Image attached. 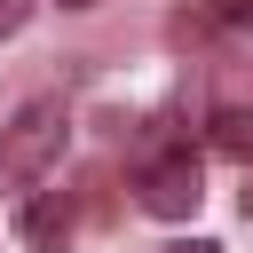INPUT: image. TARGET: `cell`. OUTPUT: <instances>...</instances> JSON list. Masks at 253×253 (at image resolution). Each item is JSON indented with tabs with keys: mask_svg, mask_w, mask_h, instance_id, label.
<instances>
[{
	"mask_svg": "<svg viewBox=\"0 0 253 253\" xmlns=\"http://www.w3.org/2000/svg\"><path fill=\"white\" fill-rule=\"evenodd\" d=\"M63 142H71V119H63V103L55 95H32L8 126H0V190H24V182H40L55 158H63Z\"/></svg>",
	"mask_w": 253,
	"mask_h": 253,
	"instance_id": "6da1fadb",
	"label": "cell"
},
{
	"mask_svg": "<svg viewBox=\"0 0 253 253\" xmlns=\"http://www.w3.org/2000/svg\"><path fill=\"white\" fill-rule=\"evenodd\" d=\"M142 213H158V221H190L198 213V198H206V174H198V158L190 150H166V158H150L142 166Z\"/></svg>",
	"mask_w": 253,
	"mask_h": 253,
	"instance_id": "7a4b0ae2",
	"label": "cell"
},
{
	"mask_svg": "<svg viewBox=\"0 0 253 253\" xmlns=\"http://www.w3.org/2000/svg\"><path fill=\"white\" fill-rule=\"evenodd\" d=\"M16 237H24L32 253H63V245H71V198H63V190L32 198V206L16 213Z\"/></svg>",
	"mask_w": 253,
	"mask_h": 253,
	"instance_id": "3957f363",
	"label": "cell"
},
{
	"mask_svg": "<svg viewBox=\"0 0 253 253\" xmlns=\"http://www.w3.org/2000/svg\"><path fill=\"white\" fill-rule=\"evenodd\" d=\"M213 150L253 158V103H221V111H213Z\"/></svg>",
	"mask_w": 253,
	"mask_h": 253,
	"instance_id": "277c9868",
	"label": "cell"
},
{
	"mask_svg": "<svg viewBox=\"0 0 253 253\" xmlns=\"http://www.w3.org/2000/svg\"><path fill=\"white\" fill-rule=\"evenodd\" d=\"M24 16H32V0H0V40H8V32H24Z\"/></svg>",
	"mask_w": 253,
	"mask_h": 253,
	"instance_id": "5b68a950",
	"label": "cell"
},
{
	"mask_svg": "<svg viewBox=\"0 0 253 253\" xmlns=\"http://www.w3.org/2000/svg\"><path fill=\"white\" fill-rule=\"evenodd\" d=\"M213 16H221V24H237V16H253V0H213Z\"/></svg>",
	"mask_w": 253,
	"mask_h": 253,
	"instance_id": "8992f818",
	"label": "cell"
},
{
	"mask_svg": "<svg viewBox=\"0 0 253 253\" xmlns=\"http://www.w3.org/2000/svg\"><path fill=\"white\" fill-rule=\"evenodd\" d=\"M166 253H221L213 237H182V245H166Z\"/></svg>",
	"mask_w": 253,
	"mask_h": 253,
	"instance_id": "52a82bcc",
	"label": "cell"
},
{
	"mask_svg": "<svg viewBox=\"0 0 253 253\" xmlns=\"http://www.w3.org/2000/svg\"><path fill=\"white\" fill-rule=\"evenodd\" d=\"M245 221H253V182H245Z\"/></svg>",
	"mask_w": 253,
	"mask_h": 253,
	"instance_id": "ba28073f",
	"label": "cell"
},
{
	"mask_svg": "<svg viewBox=\"0 0 253 253\" xmlns=\"http://www.w3.org/2000/svg\"><path fill=\"white\" fill-rule=\"evenodd\" d=\"M63 8H95V0H63Z\"/></svg>",
	"mask_w": 253,
	"mask_h": 253,
	"instance_id": "9c48e42d",
	"label": "cell"
}]
</instances>
